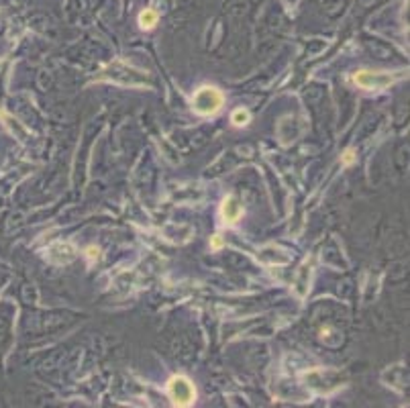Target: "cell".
Returning a JSON list of instances; mask_svg holds the SVG:
<instances>
[{
    "mask_svg": "<svg viewBox=\"0 0 410 408\" xmlns=\"http://www.w3.org/2000/svg\"><path fill=\"white\" fill-rule=\"evenodd\" d=\"M98 80H106V82H114V84H122V86H145L147 72H141L118 59V61H112L106 70H102Z\"/></svg>",
    "mask_w": 410,
    "mask_h": 408,
    "instance_id": "1",
    "label": "cell"
},
{
    "mask_svg": "<svg viewBox=\"0 0 410 408\" xmlns=\"http://www.w3.org/2000/svg\"><path fill=\"white\" fill-rule=\"evenodd\" d=\"M225 104V96L216 86H202L196 90L192 98V108L200 116H212L216 114Z\"/></svg>",
    "mask_w": 410,
    "mask_h": 408,
    "instance_id": "2",
    "label": "cell"
},
{
    "mask_svg": "<svg viewBox=\"0 0 410 408\" xmlns=\"http://www.w3.org/2000/svg\"><path fill=\"white\" fill-rule=\"evenodd\" d=\"M304 380L308 384V388L321 392V394H327L339 386H343V375L337 371V369H310L304 373Z\"/></svg>",
    "mask_w": 410,
    "mask_h": 408,
    "instance_id": "3",
    "label": "cell"
},
{
    "mask_svg": "<svg viewBox=\"0 0 410 408\" xmlns=\"http://www.w3.org/2000/svg\"><path fill=\"white\" fill-rule=\"evenodd\" d=\"M168 396L174 406H190L196 400V388L186 375H174L168 382Z\"/></svg>",
    "mask_w": 410,
    "mask_h": 408,
    "instance_id": "4",
    "label": "cell"
},
{
    "mask_svg": "<svg viewBox=\"0 0 410 408\" xmlns=\"http://www.w3.org/2000/svg\"><path fill=\"white\" fill-rule=\"evenodd\" d=\"M398 80V74H390V72H371V70H359L353 76V82L363 88V90H384L388 86H392Z\"/></svg>",
    "mask_w": 410,
    "mask_h": 408,
    "instance_id": "5",
    "label": "cell"
},
{
    "mask_svg": "<svg viewBox=\"0 0 410 408\" xmlns=\"http://www.w3.org/2000/svg\"><path fill=\"white\" fill-rule=\"evenodd\" d=\"M220 214H223L225 223H231V225L237 223V221L241 218V214H243V206H241V202L237 200V196H227V198L223 200Z\"/></svg>",
    "mask_w": 410,
    "mask_h": 408,
    "instance_id": "6",
    "label": "cell"
},
{
    "mask_svg": "<svg viewBox=\"0 0 410 408\" xmlns=\"http://www.w3.org/2000/svg\"><path fill=\"white\" fill-rule=\"evenodd\" d=\"M157 21H160V15L153 11V9H145L141 15H139V25H141V29H153L155 25H157Z\"/></svg>",
    "mask_w": 410,
    "mask_h": 408,
    "instance_id": "7",
    "label": "cell"
},
{
    "mask_svg": "<svg viewBox=\"0 0 410 408\" xmlns=\"http://www.w3.org/2000/svg\"><path fill=\"white\" fill-rule=\"evenodd\" d=\"M249 120H251V114H249L247 108H237V110H233V114H231V122L237 124V127H243V124H247Z\"/></svg>",
    "mask_w": 410,
    "mask_h": 408,
    "instance_id": "8",
    "label": "cell"
},
{
    "mask_svg": "<svg viewBox=\"0 0 410 408\" xmlns=\"http://www.w3.org/2000/svg\"><path fill=\"white\" fill-rule=\"evenodd\" d=\"M223 245H225L223 237H220V235H214V237H212V241H210V247H212V249H220Z\"/></svg>",
    "mask_w": 410,
    "mask_h": 408,
    "instance_id": "9",
    "label": "cell"
},
{
    "mask_svg": "<svg viewBox=\"0 0 410 408\" xmlns=\"http://www.w3.org/2000/svg\"><path fill=\"white\" fill-rule=\"evenodd\" d=\"M353 151H345V158H343V164H353Z\"/></svg>",
    "mask_w": 410,
    "mask_h": 408,
    "instance_id": "10",
    "label": "cell"
}]
</instances>
